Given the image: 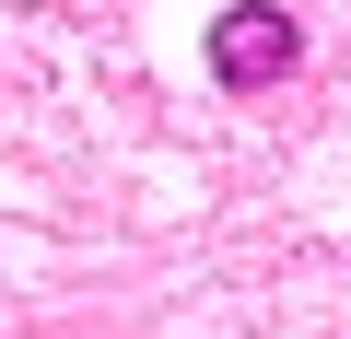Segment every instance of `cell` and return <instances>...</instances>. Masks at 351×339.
Returning a JSON list of instances; mask_svg holds the SVG:
<instances>
[{"mask_svg":"<svg viewBox=\"0 0 351 339\" xmlns=\"http://www.w3.org/2000/svg\"><path fill=\"white\" fill-rule=\"evenodd\" d=\"M199 47H211V82H223V94H269V82L304 59V24L281 12V0H234Z\"/></svg>","mask_w":351,"mask_h":339,"instance_id":"obj_1","label":"cell"}]
</instances>
